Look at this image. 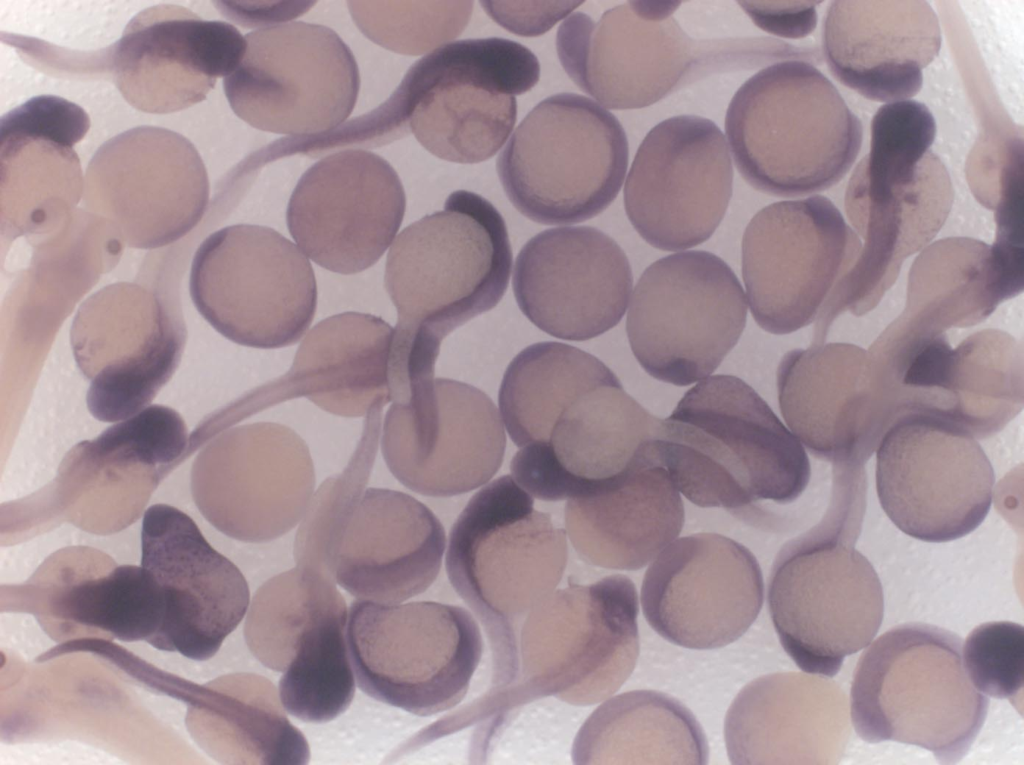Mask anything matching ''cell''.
<instances>
[{
    "mask_svg": "<svg viewBox=\"0 0 1024 765\" xmlns=\"http://www.w3.org/2000/svg\"><path fill=\"white\" fill-rule=\"evenodd\" d=\"M654 449L679 493L764 525L769 503L794 502L811 466L801 442L742 379L709 376L661 419Z\"/></svg>",
    "mask_w": 1024,
    "mask_h": 765,
    "instance_id": "6da1fadb",
    "label": "cell"
},
{
    "mask_svg": "<svg viewBox=\"0 0 1024 765\" xmlns=\"http://www.w3.org/2000/svg\"><path fill=\"white\" fill-rule=\"evenodd\" d=\"M936 123L915 100L886 103L871 123L869 153L854 169L845 210L864 246L836 286L830 318L872 310L895 282L903 261L944 225L953 203L949 173L930 150Z\"/></svg>",
    "mask_w": 1024,
    "mask_h": 765,
    "instance_id": "7a4b0ae2",
    "label": "cell"
},
{
    "mask_svg": "<svg viewBox=\"0 0 1024 765\" xmlns=\"http://www.w3.org/2000/svg\"><path fill=\"white\" fill-rule=\"evenodd\" d=\"M567 558L564 530L510 475L479 490L452 526L446 571L489 638L490 691L515 681L519 623L555 590Z\"/></svg>",
    "mask_w": 1024,
    "mask_h": 765,
    "instance_id": "3957f363",
    "label": "cell"
},
{
    "mask_svg": "<svg viewBox=\"0 0 1024 765\" xmlns=\"http://www.w3.org/2000/svg\"><path fill=\"white\" fill-rule=\"evenodd\" d=\"M725 135L741 176L778 197L823 191L844 178L863 127L833 83L804 60L771 64L736 91Z\"/></svg>",
    "mask_w": 1024,
    "mask_h": 765,
    "instance_id": "277c9868",
    "label": "cell"
},
{
    "mask_svg": "<svg viewBox=\"0 0 1024 765\" xmlns=\"http://www.w3.org/2000/svg\"><path fill=\"white\" fill-rule=\"evenodd\" d=\"M850 705L862 740L916 745L940 763L953 764L980 732L989 700L965 671L957 634L907 623L883 633L862 653Z\"/></svg>",
    "mask_w": 1024,
    "mask_h": 765,
    "instance_id": "5b68a950",
    "label": "cell"
},
{
    "mask_svg": "<svg viewBox=\"0 0 1024 765\" xmlns=\"http://www.w3.org/2000/svg\"><path fill=\"white\" fill-rule=\"evenodd\" d=\"M638 611L636 587L621 574L554 590L521 625L515 681L469 705L471 718L547 696L576 706L607 699L636 666Z\"/></svg>",
    "mask_w": 1024,
    "mask_h": 765,
    "instance_id": "8992f818",
    "label": "cell"
},
{
    "mask_svg": "<svg viewBox=\"0 0 1024 765\" xmlns=\"http://www.w3.org/2000/svg\"><path fill=\"white\" fill-rule=\"evenodd\" d=\"M511 267L498 210L474 192H452L442 210L407 226L389 249L384 281L397 310L395 329L441 344L498 304Z\"/></svg>",
    "mask_w": 1024,
    "mask_h": 765,
    "instance_id": "52a82bcc",
    "label": "cell"
},
{
    "mask_svg": "<svg viewBox=\"0 0 1024 765\" xmlns=\"http://www.w3.org/2000/svg\"><path fill=\"white\" fill-rule=\"evenodd\" d=\"M860 526L827 514L779 550L768 606L779 641L804 672L835 676L868 646L884 614L880 579L855 549Z\"/></svg>",
    "mask_w": 1024,
    "mask_h": 765,
    "instance_id": "ba28073f",
    "label": "cell"
},
{
    "mask_svg": "<svg viewBox=\"0 0 1024 765\" xmlns=\"http://www.w3.org/2000/svg\"><path fill=\"white\" fill-rule=\"evenodd\" d=\"M539 77L538 59L518 42L459 40L415 62L388 103L401 135L412 132L440 159L479 163L504 145L517 118L515 96Z\"/></svg>",
    "mask_w": 1024,
    "mask_h": 765,
    "instance_id": "9c48e42d",
    "label": "cell"
},
{
    "mask_svg": "<svg viewBox=\"0 0 1024 765\" xmlns=\"http://www.w3.org/2000/svg\"><path fill=\"white\" fill-rule=\"evenodd\" d=\"M679 4L629 1L598 21L570 14L556 34L563 69L604 108L627 110L655 104L702 75L749 67L746 39H692L673 16Z\"/></svg>",
    "mask_w": 1024,
    "mask_h": 765,
    "instance_id": "30bf717a",
    "label": "cell"
},
{
    "mask_svg": "<svg viewBox=\"0 0 1024 765\" xmlns=\"http://www.w3.org/2000/svg\"><path fill=\"white\" fill-rule=\"evenodd\" d=\"M629 147L618 119L596 101L560 93L538 103L497 158L514 207L545 225L579 223L603 212L626 176Z\"/></svg>",
    "mask_w": 1024,
    "mask_h": 765,
    "instance_id": "8fae6325",
    "label": "cell"
},
{
    "mask_svg": "<svg viewBox=\"0 0 1024 765\" xmlns=\"http://www.w3.org/2000/svg\"><path fill=\"white\" fill-rule=\"evenodd\" d=\"M346 636L359 688L417 716L459 704L483 651L471 613L433 601L357 599L350 607Z\"/></svg>",
    "mask_w": 1024,
    "mask_h": 765,
    "instance_id": "7c38bea8",
    "label": "cell"
},
{
    "mask_svg": "<svg viewBox=\"0 0 1024 765\" xmlns=\"http://www.w3.org/2000/svg\"><path fill=\"white\" fill-rule=\"evenodd\" d=\"M189 289L202 317L230 341L290 346L308 330L317 285L305 254L279 232L238 224L209 235L192 260Z\"/></svg>",
    "mask_w": 1024,
    "mask_h": 765,
    "instance_id": "4fadbf2b",
    "label": "cell"
},
{
    "mask_svg": "<svg viewBox=\"0 0 1024 765\" xmlns=\"http://www.w3.org/2000/svg\"><path fill=\"white\" fill-rule=\"evenodd\" d=\"M747 300L720 257L691 250L663 257L641 275L626 320L630 347L653 378L687 386L709 377L739 340Z\"/></svg>",
    "mask_w": 1024,
    "mask_h": 765,
    "instance_id": "5bb4252c",
    "label": "cell"
},
{
    "mask_svg": "<svg viewBox=\"0 0 1024 765\" xmlns=\"http://www.w3.org/2000/svg\"><path fill=\"white\" fill-rule=\"evenodd\" d=\"M445 544V530L426 505L371 487L349 496L334 519L314 523L294 545V558L358 600L394 604L430 587Z\"/></svg>",
    "mask_w": 1024,
    "mask_h": 765,
    "instance_id": "9a60e30c",
    "label": "cell"
},
{
    "mask_svg": "<svg viewBox=\"0 0 1024 765\" xmlns=\"http://www.w3.org/2000/svg\"><path fill=\"white\" fill-rule=\"evenodd\" d=\"M995 477L976 438L948 417L897 418L876 448V490L903 533L941 543L968 535L987 516Z\"/></svg>",
    "mask_w": 1024,
    "mask_h": 765,
    "instance_id": "2e32d148",
    "label": "cell"
},
{
    "mask_svg": "<svg viewBox=\"0 0 1024 765\" xmlns=\"http://www.w3.org/2000/svg\"><path fill=\"white\" fill-rule=\"evenodd\" d=\"M237 68L223 79L234 113L250 126L290 136L341 126L360 87L353 53L332 29L288 22L250 32Z\"/></svg>",
    "mask_w": 1024,
    "mask_h": 765,
    "instance_id": "e0dca14e",
    "label": "cell"
},
{
    "mask_svg": "<svg viewBox=\"0 0 1024 765\" xmlns=\"http://www.w3.org/2000/svg\"><path fill=\"white\" fill-rule=\"evenodd\" d=\"M861 248L857 234L824 196L761 209L742 240V276L754 320L777 335L816 322Z\"/></svg>",
    "mask_w": 1024,
    "mask_h": 765,
    "instance_id": "ac0fdd59",
    "label": "cell"
},
{
    "mask_svg": "<svg viewBox=\"0 0 1024 765\" xmlns=\"http://www.w3.org/2000/svg\"><path fill=\"white\" fill-rule=\"evenodd\" d=\"M381 451L408 489L450 497L486 484L501 467L506 436L494 402L466 383L431 378L387 410Z\"/></svg>",
    "mask_w": 1024,
    "mask_h": 765,
    "instance_id": "d6986e66",
    "label": "cell"
},
{
    "mask_svg": "<svg viewBox=\"0 0 1024 765\" xmlns=\"http://www.w3.org/2000/svg\"><path fill=\"white\" fill-rule=\"evenodd\" d=\"M84 204L134 248H158L192 230L209 201L195 146L162 127L138 126L102 144L85 174Z\"/></svg>",
    "mask_w": 1024,
    "mask_h": 765,
    "instance_id": "ffe728a7",
    "label": "cell"
},
{
    "mask_svg": "<svg viewBox=\"0 0 1024 765\" xmlns=\"http://www.w3.org/2000/svg\"><path fill=\"white\" fill-rule=\"evenodd\" d=\"M781 414L792 434L834 469L862 470L899 417L892 382L868 350L849 343L787 352L776 373Z\"/></svg>",
    "mask_w": 1024,
    "mask_h": 765,
    "instance_id": "44dd1931",
    "label": "cell"
},
{
    "mask_svg": "<svg viewBox=\"0 0 1024 765\" xmlns=\"http://www.w3.org/2000/svg\"><path fill=\"white\" fill-rule=\"evenodd\" d=\"M733 187L726 138L710 119L678 115L645 136L624 185L627 217L664 251L695 247L722 221Z\"/></svg>",
    "mask_w": 1024,
    "mask_h": 765,
    "instance_id": "7402d4cb",
    "label": "cell"
},
{
    "mask_svg": "<svg viewBox=\"0 0 1024 765\" xmlns=\"http://www.w3.org/2000/svg\"><path fill=\"white\" fill-rule=\"evenodd\" d=\"M185 338L182 320L138 284H111L85 300L70 340L79 369L91 380V415L115 423L149 406L177 369Z\"/></svg>",
    "mask_w": 1024,
    "mask_h": 765,
    "instance_id": "603a6c76",
    "label": "cell"
},
{
    "mask_svg": "<svg viewBox=\"0 0 1024 765\" xmlns=\"http://www.w3.org/2000/svg\"><path fill=\"white\" fill-rule=\"evenodd\" d=\"M198 505L221 532L248 543L277 539L302 520L315 492L306 442L273 422L233 427L199 456Z\"/></svg>",
    "mask_w": 1024,
    "mask_h": 765,
    "instance_id": "cb8c5ba5",
    "label": "cell"
},
{
    "mask_svg": "<svg viewBox=\"0 0 1024 765\" xmlns=\"http://www.w3.org/2000/svg\"><path fill=\"white\" fill-rule=\"evenodd\" d=\"M660 423L611 371L564 401L539 439L517 451L512 477L544 501L586 495L648 458Z\"/></svg>",
    "mask_w": 1024,
    "mask_h": 765,
    "instance_id": "d4e9b609",
    "label": "cell"
},
{
    "mask_svg": "<svg viewBox=\"0 0 1024 765\" xmlns=\"http://www.w3.org/2000/svg\"><path fill=\"white\" fill-rule=\"evenodd\" d=\"M763 600L756 557L716 533L672 541L648 567L641 587L651 628L675 645L697 650L739 639L756 620Z\"/></svg>",
    "mask_w": 1024,
    "mask_h": 765,
    "instance_id": "484cf974",
    "label": "cell"
},
{
    "mask_svg": "<svg viewBox=\"0 0 1024 765\" xmlns=\"http://www.w3.org/2000/svg\"><path fill=\"white\" fill-rule=\"evenodd\" d=\"M405 207L402 183L385 159L346 149L302 175L288 203L287 226L307 258L349 275L374 265L392 245Z\"/></svg>",
    "mask_w": 1024,
    "mask_h": 765,
    "instance_id": "4316f807",
    "label": "cell"
},
{
    "mask_svg": "<svg viewBox=\"0 0 1024 765\" xmlns=\"http://www.w3.org/2000/svg\"><path fill=\"white\" fill-rule=\"evenodd\" d=\"M633 287L620 246L590 226L545 230L517 255L513 290L523 314L556 338L585 341L619 323Z\"/></svg>",
    "mask_w": 1024,
    "mask_h": 765,
    "instance_id": "83f0119b",
    "label": "cell"
},
{
    "mask_svg": "<svg viewBox=\"0 0 1024 765\" xmlns=\"http://www.w3.org/2000/svg\"><path fill=\"white\" fill-rule=\"evenodd\" d=\"M141 565L161 586L165 619L153 647L196 661L213 657L247 613V581L179 509L155 504L144 513Z\"/></svg>",
    "mask_w": 1024,
    "mask_h": 765,
    "instance_id": "f1b7e54d",
    "label": "cell"
},
{
    "mask_svg": "<svg viewBox=\"0 0 1024 765\" xmlns=\"http://www.w3.org/2000/svg\"><path fill=\"white\" fill-rule=\"evenodd\" d=\"M247 47L230 23L176 5L142 10L109 47V72L135 109L169 114L203 101L237 68Z\"/></svg>",
    "mask_w": 1024,
    "mask_h": 765,
    "instance_id": "f546056e",
    "label": "cell"
},
{
    "mask_svg": "<svg viewBox=\"0 0 1024 765\" xmlns=\"http://www.w3.org/2000/svg\"><path fill=\"white\" fill-rule=\"evenodd\" d=\"M941 41L937 15L922 0L833 1L823 23V52L831 73L879 102L916 95Z\"/></svg>",
    "mask_w": 1024,
    "mask_h": 765,
    "instance_id": "4dcf8cb0",
    "label": "cell"
},
{
    "mask_svg": "<svg viewBox=\"0 0 1024 765\" xmlns=\"http://www.w3.org/2000/svg\"><path fill=\"white\" fill-rule=\"evenodd\" d=\"M90 128L79 105L33 97L0 119L2 229L32 231L66 215L84 193L74 146Z\"/></svg>",
    "mask_w": 1024,
    "mask_h": 765,
    "instance_id": "1f68e13d",
    "label": "cell"
},
{
    "mask_svg": "<svg viewBox=\"0 0 1024 765\" xmlns=\"http://www.w3.org/2000/svg\"><path fill=\"white\" fill-rule=\"evenodd\" d=\"M680 493L656 456L598 489L567 499L565 526L580 558L602 568H643L680 534Z\"/></svg>",
    "mask_w": 1024,
    "mask_h": 765,
    "instance_id": "d6a6232c",
    "label": "cell"
},
{
    "mask_svg": "<svg viewBox=\"0 0 1024 765\" xmlns=\"http://www.w3.org/2000/svg\"><path fill=\"white\" fill-rule=\"evenodd\" d=\"M1023 290V259L972 238L927 246L910 268L902 314L881 334L895 341L936 337L977 324Z\"/></svg>",
    "mask_w": 1024,
    "mask_h": 765,
    "instance_id": "836d02e7",
    "label": "cell"
},
{
    "mask_svg": "<svg viewBox=\"0 0 1024 765\" xmlns=\"http://www.w3.org/2000/svg\"><path fill=\"white\" fill-rule=\"evenodd\" d=\"M395 328L371 314L345 312L316 324L280 383V398L304 396L344 417L366 416L392 401Z\"/></svg>",
    "mask_w": 1024,
    "mask_h": 765,
    "instance_id": "e575fe53",
    "label": "cell"
},
{
    "mask_svg": "<svg viewBox=\"0 0 1024 765\" xmlns=\"http://www.w3.org/2000/svg\"><path fill=\"white\" fill-rule=\"evenodd\" d=\"M826 684L803 673L761 676L735 697L724 738L732 764L819 763Z\"/></svg>",
    "mask_w": 1024,
    "mask_h": 765,
    "instance_id": "d590c367",
    "label": "cell"
},
{
    "mask_svg": "<svg viewBox=\"0 0 1024 765\" xmlns=\"http://www.w3.org/2000/svg\"><path fill=\"white\" fill-rule=\"evenodd\" d=\"M575 764H706L701 725L677 699L655 690L616 695L586 719L572 746Z\"/></svg>",
    "mask_w": 1024,
    "mask_h": 765,
    "instance_id": "8d00e7d4",
    "label": "cell"
},
{
    "mask_svg": "<svg viewBox=\"0 0 1024 765\" xmlns=\"http://www.w3.org/2000/svg\"><path fill=\"white\" fill-rule=\"evenodd\" d=\"M948 417L974 437L1000 431L1023 408V348L1011 335L979 331L952 348Z\"/></svg>",
    "mask_w": 1024,
    "mask_h": 765,
    "instance_id": "74e56055",
    "label": "cell"
},
{
    "mask_svg": "<svg viewBox=\"0 0 1024 765\" xmlns=\"http://www.w3.org/2000/svg\"><path fill=\"white\" fill-rule=\"evenodd\" d=\"M348 610L341 593L331 599L297 638L279 681V697L292 716L323 723L342 714L355 693L347 644Z\"/></svg>",
    "mask_w": 1024,
    "mask_h": 765,
    "instance_id": "f35d334b",
    "label": "cell"
},
{
    "mask_svg": "<svg viewBox=\"0 0 1024 765\" xmlns=\"http://www.w3.org/2000/svg\"><path fill=\"white\" fill-rule=\"evenodd\" d=\"M60 615L95 627L125 642L157 640L165 619V601L154 575L142 565H121L65 590Z\"/></svg>",
    "mask_w": 1024,
    "mask_h": 765,
    "instance_id": "ab89813d",
    "label": "cell"
},
{
    "mask_svg": "<svg viewBox=\"0 0 1024 765\" xmlns=\"http://www.w3.org/2000/svg\"><path fill=\"white\" fill-rule=\"evenodd\" d=\"M336 585L326 575L297 565L267 580L246 614L244 637L251 653L267 668L284 672L298 636L339 592Z\"/></svg>",
    "mask_w": 1024,
    "mask_h": 765,
    "instance_id": "60d3db41",
    "label": "cell"
},
{
    "mask_svg": "<svg viewBox=\"0 0 1024 765\" xmlns=\"http://www.w3.org/2000/svg\"><path fill=\"white\" fill-rule=\"evenodd\" d=\"M348 6L371 41L413 56L458 37L473 10L472 1H350Z\"/></svg>",
    "mask_w": 1024,
    "mask_h": 765,
    "instance_id": "b9f144b4",
    "label": "cell"
},
{
    "mask_svg": "<svg viewBox=\"0 0 1024 765\" xmlns=\"http://www.w3.org/2000/svg\"><path fill=\"white\" fill-rule=\"evenodd\" d=\"M965 671L973 686L1015 704L1024 680V628L1008 621L977 626L962 646Z\"/></svg>",
    "mask_w": 1024,
    "mask_h": 765,
    "instance_id": "7bdbcfd3",
    "label": "cell"
},
{
    "mask_svg": "<svg viewBox=\"0 0 1024 765\" xmlns=\"http://www.w3.org/2000/svg\"><path fill=\"white\" fill-rule=\"evenodd\" d=\"M93 442L129 462L163 472L184 454L189 439L178 412L153 404L115 422Z\"/></svg>",
    "mask_w": 1024,
    "mask_h": 765,
    "instance_id": "ee69618b",
    "label": "cell"
},
{
    "mask_svg": "<svg viewBox=\"0 0 1024 765\" xmlns=\"http://www.w3.org/2000/svg\"><path fill=\"white\" fill-rule=\"evenodd\" d=\"M486 13L500 26L521 36H538L567 18L582 2L481 1Z\"/></svg>",
    "mask_w": 1024,
    "mask_h": 765,
    "instance_id": "f6af8a7d",
    "label": "cell"
},
{
    "mask_svg": "<svg viewBox=\"0 0 1024 765\" xmlns=\"http://www.w3.org/2000/svg\"><path fill=\"white\" fill-rule=\"evenodd\" d=\"M821 3L741 1L739 5L764 31L783 38L801 39L815 30L818 21L816 6Z\"/></svg>",
    "mask_w": 1024,
    "mask_h": 765,
    "instance_id": "bcb514c9",
    "label": "cell"
}]
</instances>
